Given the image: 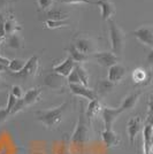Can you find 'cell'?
<instances>
[{"label": "cell", "mask_w": 153, "mask_h": 154, "mask_svg": "<svg viewBox=\"0 0 153 154\" xmlns=\"http://www.w3.org/2000/svg\"><path fill=\"white\" fill-rule=\"evenodd\" d=\"M68 105H69V103L66 101L55 108L37 110V112H35V117L37 121H39L47 129H50V130L57 129L64 120V114L68 107Z\"/></svg>", "instance_id": "cell-1"}, {"label": "cell", "mask_w": 153, "mask_h": 154, "mask_svg": "<svg viewBox=\"0 0 153 154\" xmlns=\"http://www.w3.org/2000/svg\"><path fill=\"white\" fill-rule=\"evenodd\" d=\"M89 124L90 122L88 121V119L85 116V113L81 109L76 128H75V131L71 136V143L80 151L83 149L84 145L86 144L88 138H89Z\"/></svg>", "instance_id": "cell-2"}, {"label": "cell", "mask_w": 153, "mask_h": 154, "mask_svg": "<svg viewBox=\"0 0 153 154\" xmlns=\"http://www.w3.org/2000/svg\"><path fill=\"white\" fill-rule=\"evenodd\" d=\"M108 28H109V42H111V47L112 52L120 57L124 48V42L126 37L124 33L121 30V28L115 23L114 20H108Z\"/></svg>", "instance_id": "cell-3"}, {"label": "cell", "mask_w": 153, "mask_h": 154, "mask_svg": "<svg viewBox=\"0 0 153 154\" xmlns=\"http://www.w3.org/2000/svg\"><path fill=\"white\" fill-rule=\"evenodd\" d=\"M90 57L95 59L96 62L99 66L105 67V68H111L112 66L119 63V61H120V57H117L113 52H108V51L96 52V53H93Z\"/></svg>", "instance_id": "cell-4"}, {"label": "cell", "mask_w": 153, "mask_h": 154, "mask_svg": "<svg viewBox=\"0 0 153 154\" xmlns=\"http://www.w3.org/2000/svg\"><path fill=\"white\" fill-rule=\"evenodd\" d=\"M74 45L76 46L77 50L86 54V55H92L93 53H96L97 44L95 39L88 37V36H78L74 39Z\"/></svg>", "instance_id": "cell-5"}, {"label": "cell", "mask_w": 153, "mask_h": 154, "mask_svg": "<svg viewBox=\"0 0 153 154\" xmlns=\"http://www.w3.org/2000/svg\"><path fill=\"white\" fill-rule=\"evenodd\" d=\"M39 68V57L38 55H32L31 58L27 61L26 66L22 70L17 72V74H14L15 76L21 77L23 79H28V78H33V77L37 75Z\"/></svg>", "instance_id": "cell-6"}, {"label": "cell", "mask_w": 153, "mask_h": 154, "mask_svg": "<svg viewBox=\"0 0 153 154\" xmlns=\"http://www.w3.org/2000/svg\"><path fill=\"white\" fill-rule=\"evenodd\" d=\"M123 113L121 107L113 108V107H104L101 110V117L105 125V130H112V127L116 119Z\"/></svg>", "instance_id": "cell-7"}, {"label": "cell", "mask_w": 153, "mask_h": 154, "mask_svg": "<svg viewBox=\"0 0 153 154\" xmlns=\"http://www.w3.org/2000/svg\"><path fill=\"white\" fill-rule=\"evenodd\" d=\"M133 35L140 43L153 48V26L147 24V26H140L137 30L133 31Z\"/></svg>", "instance_id": "cell-8"}, {"label": "cell", "mask_w": 153, "mask_h": 154, "mask_svg": "<svg viewBox=\"0 0 153 154\" xmlns=\"http://www.w3.org/2000/svg\"><path fill=\"white\" fill-rule=\"evenodd\" d=\"M143 127V121L139 116H135V117H131L129 121H128L127 124V132H128V137H129V141L131 145L135 144V140L137 138L138 134L140 132V130Z\"/></svg>", "instance_id": "cell-9"}, {"label": "cell", "mask_w": 153, "mask_h": 154, "mask_svg": "<svg viewBox=\"0 0 153 154\" xmlns=\"http://www.w3.org/2000/svg\"><path fill=\"white\" fill-rule=\"evenodd\" d=\"M69 89L75 96L83 97L85 99H89L90 101L98 99V94L96 91L91 90L83 84H69Z\"/></svg>", "instance_id": "cell-10"}, {"label": "cell", "mask_w": 153, "mask_h": 154, "mask_svg": "<svg viewBox=\"0 0 153 154\" xmlns=\"http://www.w3.org/2000/svg\"><path fill=\"white\" fill-rule=\"evenodd\" d=\"M75 67H76V62L69 55L64 62H61L60 64L53 67V72L59 74V75H61L62 77H68L70 72L75 69Z\"/></svg>", "instance_id": "cell-11"}, {"label": "cell", "mask_w": 153, "mask_h": 154, "mask_svg": "<svg viewBox=\"0 0 153 154\" xmlns=\"http://www.w3.org/2000/svg\"><path fill=\"white\" fill-rule=\"evenodd\" d=\"M101 140L104 145L107 148H113L119 146V144L121 143V138L116 132L112 130H102L101 131Z\"/></svg>", "instance_id": "cell-12"}, {"label": "cell", "mask_w": 153, "mask_h": 154, "mask_svg": "<svg viewBox=\"0 0 153 154\" xmlns=\"http://www.w3.org/2000/svg\"><path fill=\"white\" fill-rule=\"evenodd\" d=\"M126 74H127V69L121 63H116L108 68V79L114 84L121 82L126 76Z\"/></svg>", "instance_id": "cell-13"}, {"label": "cell", "mask_w": 153, "mask_h": 154, "mask_svg": "<svg viewBox=\"0 0 153 154\" xmlns=\"http://www.w3.org/2000/svg\"><path fill=\"white\" fill-rule=\"evenodd\" d=\"M143 147L144 154H152L153 151V128L150 124H145L143 128Z\"/></svg>", "instance_id": "cell-14"}, {"label": "cell", "mask_w": 153, "mask_h": 154, "mask_svg": "<svg viewBox=\"0 0 153 154\" xmlns=\"http://www.w3.org/2000/svg\"><path fill=\"white\" fill-rule=\"evenodd\" d=\"M96 5L100 7V9H101V17L104 21L111 20L112 16L115 14L114 4L108 0H98L96 1Z\"/></svg>", "instance_id": "cell-15"}, {"label": "cell", "mask_w": 153, "mask_h": 154, "mask_svg": "<svg viewBox=\"0 0 153 154\" xmlns=\"http://www.w3.org/2000/svg\"><path fill=\"white\" fill-rule=\"evenodd\" d=\"M45 84L52 89V90H62L64 88V77L59 74H55V72H52L50 75L45 77Z\"/></svg>", "instance_id": "cell-16"}, {"label": "cell", "mask_w": 153, "mask_h": 154, "mask_svg": "<svg viewBox=\"0 0 153 154\" xmlns=\"http://www.w3.org/2000/svg\"><path fill=\"white\" fill-rule=\"evenodd\" d=\"M102 108H104V107L101 106V103H100V100H99V99L91 100L90 103L88 105L86 112H85V116H86L88 121L91 122V120H92L93 117H96V116L99 115V114L101 113Z\"/></svg>", "instance_id": "cell-17"}, {"label": "cell", "mask_w": 153, "mask_h": 154, "mask_svg": "<svg viewBox=\"0 0 153 154\" xmlns=\"http://www.w3.org/2000/svg\"><path fill=\"white\" fill-rule=\"evenodd\" d=\"M140 94H142V92H140V91H137V92H133V93H130L129 96L126 97V98L123 99V101H122L121 106H120L122 108V110L126 112V110L134 109L137 101H138V98L140 97Z\"/></svg>", "instance_id": "cell-18"}, {"label": "cell", "mask_w": 153, "mask_h": 154, "mask_svg": "<svg viewBox=\"0 0 153 154\" xmlns=\"http://www.w3.org/2000/svg\"><path fill=\"white\" fill-rule=\"evenodd\" d=\"M40 94H42V89L40 88H33L30 89L26 92V94L23 96V101L26 103V106H30L32 103H37L40 99Z\"/></svg>", "instance_id": "cell-19"}, {"label": "cell", "mask_w": 153, "mask_h": 154, "mask_svg": "<svg viewBox=\"0 0 153 154\" xmlns=\"http://www.w3.org/2000/svg\"><path fill=\"white\" fill-rule=\"evenodd\" d=\"M45 17L46 21L47 20H54V21H60V20H67L68 19V14L64 12L62 9H59V8H54L52 7L50 9L45 11Z\"/></svg>", "instance_id": "cell-20"}, {"label": "cell", "mask_w": 153, "mask_h": 154, "mask_svg": "<svg viewBox=\"0 0 153 154\" xmlns=\"http://www.w3.org/2000/svg\"><path fill=\"white\" fill-rule=\"evenodd\" d=\"M22 30V26L17 23V21L14 19L13 15H11L7 20H5V31H6V36H11L13 33H17L19 31Z\"/></svg>", "instance_id": "cell-21"}, {"label": "cell", "mask_w": 153, "mask_h": 154, "mask_svg": "<svg viewBox=\"0 0 153 154\" xmlns=\"http://www.w3.org/2000/svg\"><path fill=\"white\" fill-rule=\"evenodd\" d=\"M68 52H69L70 57L73 58V60H74L76 63H83V62L88 61V60L91 58L90 55H86V54L82 53L80 50H77L76 46L74 45V44H71V45L68 47Z\"/></svg>", "instance_id": "cell-22"}, {"label": "cell", "mask_w": 153, "mask_h": 154, "mask_svg": "<svg viewBox=\"0 0 153 154\" xmlns=\"http://www.w3.org/2000/svg\"><path fill=\"white\" fill-rule=\"evenodd\" d=\"M6 46L13 50H19L23 47V38L20 36L19 33H13L11 36H8L6 39Z\"/></svg>", "instance_id": "cell-23"}, {"label": "cell", "mask_w": 153, "mask_h": 154, "mask_svg": "<svg viewBox=\"0 0 153 154\" xmlns=\"http://www.w3.org/2000/svg\"><path fill=\"white\" fill-rule=\"evenodd\" d=\"M133 79L137 84H146V81L148 79V74L143 68H137L133 71Z\"/></svg>", "instance_id": "cell-24"}, {"label": "cell", "mask_w": 153, "mask_h": 154, "mask_svg": "<svg viewBox=\"0 0 153 154\" xmlns=\"http://www.w3.org/2000/svg\"><path fill=\"white\" fill-rule=\"evenodd\" d=\"M26 63L27 61H24V60L15 58L13 60H11V63L8 66V69L12 71V72H14V74H17V72H20V71L24 68Z\"/></svg>", "instance_id": "cell-25"}, {"label": "cell", "mask_w": 153, "mask_h": 154, "mask_svg": "<svg viewBox=\"0 0 153 154\" xmlns=\"http://www.w3.org/2000/svg\"><path fill=\"white\" fill-rule=\"evenodd\" d=\"M115 84L112 83L109 79H101L98 83V90L100 94H107L114 89Z\"/></svg>", "instance_id": "cell-26"}, {"label": "cell", "mask_w": 153, "mask_h": 154, "mask_svg": "<svg viewBox=\"0 0 153 154\" xmlns=\"http://www.w3.org/2000/svg\"><path fill=\"white\" fill-rule=\"evenodd\" d=\"M75 68H76L77 74H78V76H80V79H81L82 84L89 88V79H90L89 72H88L86 69L82 66V63H76V67H75Z\"/></svg>", "instance_id": "cell-27"}, {"label": "cell", "mask_w": 153, "mask_h": 154, "mask_svg": "<svg viewBox=\"0 0 153 154\" xmlns=\"http://www.w3.org/2000/svg\"><path fill=\"white\" fill-rule=\"evenodd\" d=\"M45 26L48 29H59L64 26H69V22L67 20H60V21H54V20H47L45 21Z\"/></svg>", "instance_id": "cell-28"}, {"label": "cell", "mask_w": 153, "mask_h": 154, "mask_svg": "<svg viewBox=\"0 0 153 154\" xmlns=\"http://www.w3.org/2000/svg\"><path fill=\"white\" fill-rule=\"evenodd\" d=\"M67 81H68L69 84H82L81 79H80V76H78V74H77L76 68L69 74V76L67 77Z\"/></svg>", "instance_id": "cell-29"}, {"label": "cell", "mask_w": 153, "mask_h": 154, "mask_svg": "<svg viewBox=\"0 0 153 154\" xmlns=\"http://www.w3.org/2000/svg\"><path fill=\"white\" fill-rule=\"evenodd\" d=\"M38 2V6L42 11H47L52 8L53 4H54V0H37Z\"/></svg>", "instance_id": "cell-30"}, {"label": "cell", "mask_w": 153, "mask_h": 154, "mask_svg": "<svg viewBox=\"0 0 153 154\" xmlns=\"http://www.w3.org/2000/svg\"><path fill=\"white\" fill-rule=\"evenodd\" d=\"M12 94H13L16 99H22L23 98V90H22V88L19 86V85H13L12 86V92H11Z\"/></svg>", "instance_id": "cell-31"}, {"label": "cell", "mask_w": 153, "mask_h": 154, "mask_svg": "<svg viewBox=\"0 0 153 154\" xmlns=\"http://www.w3.org/2000/svg\"><path fill=\"white\" fill-rule=\"evenodd\" d=\"M64 4H89V5H96V1L91 0H61Z\"/></svg>", "instance_id": "cell-32"}, {"label": "cell", "mask_w": 153, "mask_h": 154, "mask_svg": "<svg viewBox=\"0 0 153 154\" xmlns=\"http://www.w3.org/2000/svg\"><path fill=\"white\" fill-rule=\"evenodd\" d=\"M16 101H17V99H16V98H15L12 93H9V94H8V100H7V107H6V108L11 112V110L13 109L14 106H15Z\"/></svg>", "instance_id": "cell-33"}, {"label": "cell", "mask_w": 153, "mask_h": 154, "mask_svg": "<svg viewBox=\"0 0 153 154\" xmlns=\"http://www.w3.org/2000/svg\"><path fill=\"white\" fill-rule=\"evenodd\" d=\"M11 115V112L7 108H0V124L4 123Z\"/></svg>", "instance_id": "cell-34"}, {"label": "cell", "mask_w": 153, "mask_h": 154, "mask_svg": "<svg viewBox=\"0 0 153 154\" xmlns=\"http://www.w3.org/2000/svg\"><path fill=\"white\" fill-rule=\"evenodd\" d=\"M0 37L5 39L6 37V31H5V20L2 16H0Z\"/></svg>", "instance_id": "cell-35"}, {"label": "cell", "mask_w": 153, "mask_h": 154, "mask_svg": "<svg viewBox=\"0 0 153 154\" xmlns=\"http://www.w3.org/2000/svg\"><path fill=\"white\" fill-rule=\"evenodd\" d=\"M146 64L150 67V68H152L153 67V48L150 51V53L147 54L146 57Z\"/></svg>", "instance_id": "cell-36"}, {"label": "cell", "mask_w": 153, "mask_h": 154, "mask_svg": "<svg viewBox=\"0 0 153 154\" xmlns=\"http://www.w3.org/2000/svg\"><path fill=\"white\" fill-rule=\"evenodd\" d=\"M14 1H16V0H0V11L6 8L7 6H9Z\"/></svg>", "instance_id": "cell-37"}, {"label": "cell", "mask_w": 153, "mask_h": 154, "mask_svg": "<svg viewBox=\"0 0 153 154\" xmlns=\"http://www.w3.org/2000/svg\"><path fill=\"white\" fill-rule=\"evenodd\" d=\"M0 63L8 68V66H9V63H11V60H9L8 58H5V57H1V55H0Z\"/></svg>", "instance_id": "cell-38"}, {"label": "cell", "mask_w": 153, "mask_h": 154, "mask_svg": "<svg viewBox=\"0 0 153 154\" xmlns=\"http://www.w3.org/2000/svg\"><path fill=\"white\" fill-rule=\"evenodd\" d=\"M146 124H150L153 128V114L152 113H148L146 117Z\"/></svg>", "instance_id": "cell-39"}, {"label": "cell", "mask_w": 153, "mask_h": 154, "mask_svg": "<svg viewBox=\"0 0 153 154\" xmlns=\"http://www.w3.org/2000/svg\"><path fill=\"white\" fill-rule=\"evenodd\" d=\"M148 113H152L153 114V100H148Z\"/></svg>", "instance_id": "cell-40"}, {"label": "cell", "mask_w": 153, "mask_h": 154, "mask_svg": "<svg viewBox=\"0 0 153 154\" xmlns=\"http://www.w3.org/2000/svg\"><path fill=\"white\" fill-rule=\"evenodd\" d=\"M8 70V68L7 67H5V66H2V64L0 63V72H2V71H6Z\"/></svg>", "instance_id": "cell-41"}, {"label": "cell", "mask_w": 153, "mask_h": 154, "mask_svg": "<svg viewBox=\"0 0 153 154\" xmlns=\"http://www.w3.org/2000/svg\"><path fill=\"white\" fill-rule=\"evenodd\" d=\"M1 88H2V78L0 77V89H1Z\"/></svg>", "instance_id": "cell-42"}, {"label": "cell", "mask_w": 153, "mask_h": 154, "mask_svg": "<svg viewBox=\"0 0 153 154\" xmlns=\"http://www.w3.org/2000/svg\"><path fill=\"white\" fill-rule=\"evenodd\" d=\"M150 100H153V93L151 94V96H150Z\"/></svg>", "instance_id": "cell-43"}, {"label": "cell", "mask_w": 153, "mask_h": 154, "mask_svg": "<svg viewBox=\"0 0 153 154\" xmlns=\"http://www.w3.org/2000/svg\"><path fill=\"white\" fill-rule=\"evenodd\" d=\"M2 40H4V38H1V37H0V44L2 43Z\"/></svg>", "instance_id": "cell-44"}, {"label": "cell", "mask_w": 153, "mask_h": 154, "mask_svg": "<svg viewBox=\"0 0 153 154\" xmlns=\"http://www.w3.org/2000/svg\"><path fill=\"white\" fill-rule=\"evenodd\" d=\"M1 107H2V103H0V108H1Z\"/></svg>", "instance_id": "cell-45"}]
</instances>
